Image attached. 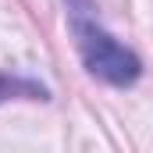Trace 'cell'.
I'll list each match as a JSON object with an SVG mask.
<instances>
[{"label":"cell","mask_w":153,"mask_h":153,"mask_svg":"<svg viewBox=\"0 0 153 153\" xmlns=\"http://www.w3.org/2000/svg\"><path fill=\"white\" fill-rule=\"evenodd\" d=\"M75 36H78L82 61L96 78H103L111 85H132L139 78V71H143L139 57L128 46H121L111 32H103L89 18V11H75Z\"/></svg>","instance_id":"1"},{"label":"cell","mask_w":153,"mask_h":153,"mask_svg":"<svg viewBox=\"0 0 153 153\" xmlns=\"http://www.w3.org/2000/svg\"><path fill=\"white\" fill-rule=\"evenodd\" d=\"M11 96H25V100H46V89L36 82H25V78H11L0 75V100H11Z\"/></svg>","instance_id":"2"}]
</instances>
